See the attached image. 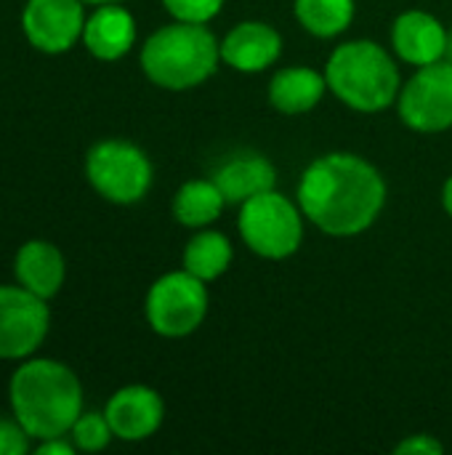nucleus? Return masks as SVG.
<instances>
[{"label":"nucleus","instance_id":"nucleus-1","mask_svg":"<svg viewBox=\"0 0 452 455\" xmlns=\"http://www.w3.org/2000/svg\"><path fill=\"white\" fill-rule=\"evenodd\" d=\"M304 216L333 237H354L376 224L386 205L381 171L360 155L330 152L312 160L298 181Z\"/></svg>","mask_w":452,"mask_h":455},{"label":"nucleus","instance_id":"nucleus-2","mask_svg":"<svg viewBox=\"0 0 452 455\" xmlns=\"http://www.w3.org/2000/svg\"><path fill=\"white\" fill-rule=\"evenodd\" d=\"M13 419L37 443L69 435L83 413V384L77 373L48 357H27L8 381Z\"/></svg>","mask_w":452,"mask_h":455},{"label":"nucleus","instance_id":"nucleus-3","mask_svg":"<svg viewBox=\"0 0 452 455\" xmlns=\"http://www.w3.org/2000/svg\"><path fill=\"white\" fill-rule=\"evenodd\" d=\"M221 61V43L205 24L173 21L152 32L141 48L144 75L168 91L205 83Z\"/></svg>","mask_w":452,"mask_h":455},{"label":"nucleus","instance_id":"nucleus-4","mask_svg":"<svg viewBox=\"0 0 452 455\" xmlns=\"http://www.w3.org/2000/svg\"><path fill=\"white\" fill-rule=\"evenodd\" d=\"M328 91L357 112H381L400 96V69L389 51L373 40L338 45L325 67Z\"/></svg>","mask_w":452,"mask_h":455},{"label":"nucleus","instance_id":"nucleus-5","mask_svg":"<svg viewBox=\"0 0 452 455\" xmlns=\"http://www.w3.org/2000/svg\"><path fill=\"white\" fill-rule=\"evenodd\" d=\"M88 184L115 205H133L147 197L155 168L147 152L125 139L96 141L85 155Z\"/></svg>","mask_w":452,"mask_h":455},{"label":"nucleus","instance_id":"nucleus-6","mask_svg":"<svg viewBox=\"0 0 452 455\" xmlns=\"http://www.w3.org/2000/svg\"><path fill=\"white\" fill-rule=\"evenodd\" d=\"M304 211L285 195L269 189L240 205V237L261 259H288L304 240Z\"/></svg>","mask_w":452,"mask_h":455},{"label":"nucleus","instance_id":"nucleus-7","mask_svg":"<svg viewBox=\"0 0 452 455\" xmlns=\"http://www.w3.org/2000/svg\"><path fill=\"white\" fill-rule=\"evenodd\" d=\"M144 315L149 328L163 339L192 336L208 315L205 280L194 277L186 269L157 277L147 293Z\"/></svg>","mask_w":452,"mask_h":455},{"label":"nucleus","instance_id":"nucleus-8","mask_svg":"<svg viewBox=\"0 0 452 455\" xmlns=\"http://www.w3.org/2000/svg\"><path fill=\"white\" fill-rule=\"evenodd\" d=\"M400 117L418 133H442L452 128V64L434 61L400 88Z\"/></svg>","mask_w":452,"mask_h":455},{"label":"nucleus","instance_id":"nucleus-9","mask_svg":"<svg viewBox=\"0 0 452 455\" xmlns=\"http://www.w3.org/2000/svg\"><path fill=\"white\" fill-rule=\"evenodd\" d=\"M51 328L48 301L27 288L0 285V360H27Z\"/></svg>","mask_w":452,"mask_h":455},{"label":"nucleus","instance_id":"nucleus-10","mask_svg":"<svg viewBox=\"0 0 452 455\" xmlns=\"http://www.w3.org/2000/svg\"><path fill=\"white\" fill-rule=\"evenodd\" d=\"M83 0H27L21 11V29L32 48L43 53H67L85 29Z\"/></svg>","mask_w":452,"mask_h":455},{"label":"nucleus","instance_id":"nucleus-11","mask_svg":"<svg viewBox=\"0 0 452 455\" xmlns=\"http://www.w3.org/2000/svg\"><path fill=\"white\" fill-rule=\"evenodd\" d=\"M104 416L117 440L141 443V440H149L152 435H157V429L163 427L165 403L152 387L131 384V387L117 389L109 397Z\"/></svg>","mask_w":452,"mask_h":455},{"label":"nucleus","instance_id":"nucleus-12","mask_svg":"<svg viewBox=\"0 0 452 455\" xmlns=\"http://www.w3.org/2000/svg\"><path fill=\"white\" fill-rule=\"evenodd\" d=\"M448 27L429 11H405L394 19L392 45L397 56L413 67H426L445 59Z\"/></svg>","mask_w":452,"mask_h":455},{"label":"nucleus","instance_id":"nucleus-13","mask_svg":"<svg viewBox=\"0 0 452 455\" xmlns=\"http://www.w3.org/2000/svg\"><path fill=\"white\" fill-rule=\"evenodd\" d=\"M282 53L280 32L266 21H242L221 40V61L232 69L253 75L269 69Z\"/></svg>","mask_w":452,"mask_h":455},{"label":"nucleus","instance_id":"nucleus-14","mask_svg":"<svg viewBox=\"0 0 452 455\" xmlns=\"http://www.w3.org/2000/svg\"><path fill=\"white\" fill-rule=\"evenodd\" d=\"M213 181L221 189L226 205H242L250 197L274 189L277 168L261 152H237V155H229L216 168Z\"/></svg>","mask_w":452,"mask_h":455},{"label":"nucleus","instance_id":"nucleus-15","mask_svg":"<svg viewBox=\"0 0 452 455\" xmlns=\"http://www.w3.org/2000/svg\"><path fill=\"white\" fill-rule=\"evenodd\" d=\"M136 43V19L120 3L99 5L83 29V45L99 61H117L123 59Z\"/></svg>","mask_w":452,"mask_h":455},{"label":"nucleus","instance_id":"nucleus-16","mask_svg":"<svg viewBox=\"0 0 452 455\" xmlns=\"http://www.w3.org/2000/svg\"><path fill=\"white\" fill-rule=\"evenodd\" d=\"M13 277L21 288L40 299H53L67 277L61 251L48 240H27L13 256Z\"/></svg>","mask_w":452,"mask_h":455},{"label":"nucleus","instance_id":"nucleus-17","mask_svg":"<svg viewBox=\"0 0 452 455\" xmlns=\"http://www.w3.org/2000/svg\"><path fill=\"white\" fill-rule=\"evenodd\" d=\"M328 93L325 72L314 67H285L269 80V101L282 115H306Z\"/></svg>","mask_w":452,"mask_h":455},{"label":"nucleus","instance_id":"nucleus-18","mask_svg":"<svg viewBox=\"0 0 452 455\" xmlns=\"http://www.w3.org/2000/svg\"><path fill=\"white\" fill-rule=\"evenodd\" d=\"M224 208H226V200L213 179H192L181 184L173 197V216L181 227H189V229L210 227L221 216Z\"/></svg>","mask_w":452,"mask_h":455},{"label":"nucleus","instance_id":"nucleus-19","mask_svg":"<svg viewBox=\"0 0 452 455\" xmlns=\"http://www.w3.org/2000/svg\"><path fill=\"white\" fill-rule=\"evenodd\" d=\"M234 248L229 243V237L224 232L216 229H200L184 248V269L192 272L194 277L210 283L216 277H221L229 264H232Z\"/></svg>","mask_w":452,"mask_h":455},{"label":"nucleus","instance_id":"nucleus-20","mask_svg":"<svg viewBox=\"0 0 452 455\" xmlns=\"http://www.w3.org/2000/svg\"><path fill=\"white\" fill-rule=\"evenodd\" d=\"M296 19L314 37H336L354 21V0H296Z\"/></svg>","mask_w":452,"mask_h":455},{"label":"nucleus","instance_id":"nucleus-21","mask_svg":"<svg viewBox=\"0 0 452 455\" xmlns=\"http://www.w3.org/2000/svg\"><path fill=\"white\" fill-rule=\"evenodd\" d=\"M112 437H115V432H112L107 416L99 413V411H88V413L83 411L77 416V421L72 424V429H69V440L83 453H99V451H104Z\"/></svg>","mask_w":452,"mask_h":455},{"label":"nucleus","instance_id":"nucleus-22","mask_svg":"<svg viewBox=\"0 0 452 455\" xmlns=\"http://www.w3.org/2000/svg\"><path fill=\"white\" fill-rule=\"evenodd\" d=\"M163 5L176 21L208 24L213 16H218L224 0H163Z\"/></svg>","mask_w":452,"mask_h":455},{"label":"nucleus","instance_id":"nucleus-23","mask_svg":"<svg viewBox=\"0 0 452 455\" xmlns=\"http://www.w3.org/2000/svg\"><path fill=\"white\" fill-rule=\"evenodd\" d=\"M29 440L32 437L16 419H0V455H24Z\"/></svg>","mask_w":452,"mask_h":455},{"label":"nucleus","instance_id":"nucleus-24","mask_svg":"<svg viewBox=\"0 0 452 455\" xmlns=\"http://www.w3.org/2000/svg\"><path fill=\"white\" fill-rule=\"evenodd\" d=\"M442 451H445V445L440 440H434L432 435H413L394 448L397 455H440Z\"/></svg>","mask_w":452,"mask_h":455},{"label":"nucleus","instance_id":"nucleus-25","mask_svg":"<svg viewBox=\"0 0 452 455\" xmlns=\"http://www.w3.org/2000/svg\"><path fill=\"white\" fill-rule=\"evenodd\" d=\"M75 451H77V448H75V443H72V440H67V435H64V437L43 440V443L35 448V453L37 455H72Z\"/></svg>","mask_w":452,"mask_h":455},{"label":"nucleus","instance_id":"nucleus-26","mask_svg":"<svg viewBox=\"0 0 452 455\" xmlns=\"http://www.w3.org/2000/svg\"><path fill=\"white\" fill-rule=\"evenodd\" d=\"M442 205H445V211L452 216V176L445 181V187H442Z\"/></svg>","mask_w":452,"mask_h":455},{"label":"nucleus","instance_id":"nucleus-27","mask_svg":"<svg viewBox=\"0 0 452 455\" xmlns=\"http://www.w3.org/2000/svg\"><path fill=\"white\" fill-rule=\"evenodd\" d=\"M445 61L452 64V29H448V43H445Z\"/></svg>","mask_w":452,"mask_h":455},{"label":"nucleus","instance_id":"nucleus-28","mask_svg":"<svg viewBox=\"0 0 452 455\" xmlns=\"http://www.w3.org/2000/svg\"><path fill=\"white\" fill-rule=\"evenodd\" d=\"M83 3H91V5H107V3H123V0H83Z\"/></svg>","mask_w":452,"mask_h":455}]
</instances>
